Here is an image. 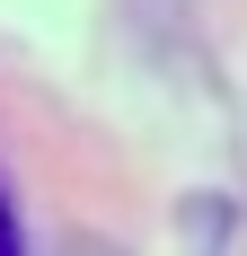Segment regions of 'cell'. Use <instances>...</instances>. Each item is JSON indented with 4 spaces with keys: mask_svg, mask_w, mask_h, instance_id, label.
I'll list each match as a JSON object with an SVG mask.
<instances>
[{
    "mask_svg": "<svg viewBox=\"0 0 247 256\" xmlns=\"http://www.w3.org/2000/svg\"><path fill=\"white\" fill-rule=\"evenodd\" d=\"M0 256H18V212H9V194H0Z\"/></svg>",
    "mask_w": 247,
    "mask_h": 256,
    "instance_id": "6da1fadb",
    "label": "cell"
}]
</instances>
